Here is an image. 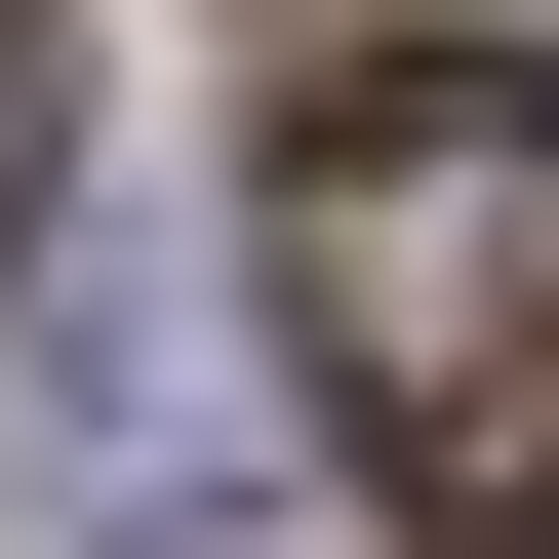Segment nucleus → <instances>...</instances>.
<instances>
[{
	"label": "nucleus",
	"instance_id": "obj_1",
	"mask_svg": "<svg viewBox=\"0 0 559 559\" xmlns=\"http://www.w3.org/2000/svg\"><path fill=\"white\" fill-rule=\"evenodd\" d=\"M280 360L360 400L400 479H520L559 440V81L520 40H360L280 120Z\"/></svg>",
	"mask_w": 559,
	"mask_h": 559
},
{
	"label": "nucleus",
	"instance_id": "obj_2",
	"mask_svg": "<svg viewBox=\"0 0 559 559\" xmlns=\"http://www.w3.org/2000/svg\"><path fill=\"white\" fill-rule=\"evenodd\" d=\"M0 400H40L120 520H160V479H240V360L160 320V240H120V200H40V240H0Z\"/></svg>",
	"mask_w": 559,
	"mask_h": 559
}]
</instances>
